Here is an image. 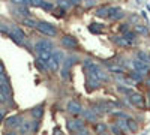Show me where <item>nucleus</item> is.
Returning a JSON list of instances; mask_svg holds the SVG:
<instances>
[{
	"label": "nucleus",
	"instance_id": "f257e3e1",
	"mask_svg": "<svg viewBox=\"0 0 150 135\" xmlns=\"http://www.w3.org/2000/svg\"><path fill=\"white\" fill-rule=\"evenodd\" d=\"M86 71L87 74H89V77L92 78H96V80H107V75L102 72L101 66H98L96 63H92V62H86Z\"/></svg>",
	"mask_w": 150,
	"mask_h": 135
},
{
	"label": "nucleus",
	"instance_id": "f03ea898",
	"mask_svg": "<svg viewBox=\"0 0 150 135\" xmlns=\"http://www.w3.org/2000/svg\"><path fill=\"white\" fill-rule=\"evenodd\" d=\"M38 32L42 33V35H45V36H50V38H54V36H57V27L56 26H53L47 21H39L38 23Z\"/></svg>",
	"mask_w": 150,
	"mask_h": 135
},
{
	"label": "nucleus",
	"instance_id": "7ed1b4c3",
	"mask_svg": "<svg viewBox=\"0 0 150 135\" xmlns=\"http://www.w3.org/2000/svg\"><path fill=\"white\" fill-rule=\"evenodd\" d=\"M128 99H129V102L134 105V107H137V108H141V110L147 108V105H146V98L141 95V93L132 92V93L128 96Z\"/></svg>",
	"mask_w": 150,
	"mask_h": 135
},
{
	"label": "nucleus",
	"instance_id": "20e7f679",
	"mask_svg": "<svg viewBox=\"0 0 150 135\" xmlns=\"http://www.w3.org/2000/svg\"><path fill=\"white\" fill-rule=\"evenodd\" d=\"M21 123H23V117L20 114H12L5 119V126L8 129H17L21 126Z\"/></svg>",
	"mask_w": 150,
	"mask_h": 135
},
{
	"label": "nucleus",
	"instance_id": "39448f33",
	"mask_svg": "<svg viewBox=\"0 0 150 135\" xmlns=\"http://www.w3.org/2000/svg\"><path fill=\"white\" fill-rule=\"evenodd\" d=\"M60 44H62V47H65L68 50L78 48V41H77L75 36H72V35H63V36H62V39H60Z\"/></svg>",
	"mask_w": 150,
	"mask_h": 135
},
{
	"label": "nucleus",
	"instance_id": "423d86ee",
	"mask_svg": "<svg viewBox=\"0 0 150 135\" xmlns=\"http://www.w3.org/2000/svg\"><path fill=\"white\" fill-rule=\"evenodd\" d=\"M11 98H12L11 84H3V83H0V102H2V104L9 102Z\"/></svg>",
	"mask_w": 150,
	"mask_h": 135
},
{
	"label": "nucleus",
	"instance_id": "0eeeda50",
	"mask_svg": "<svg viewBox=\"0 0 150 135\" xmlns=\"http://www.w3.org/2000/svg\"><path fill=\"white\" fill-rule=\"evenodd\" d=\"M35 50H36V53H39V51L53 53V50H54V44H53L51 41H48V39H39V41H36V44H35Z\"/></svg>",
	"mask_w": 150,
	"mask_h": 135
},
{
	"label": "nucleus",
	"instance_id": "6e6552de",
	"mask_svg": "<svg viewBox=\"0 0 150 135\" xmlns=\"http://www.w3.org/2000/svg\"><path fill=\"white\" fill-rule=\"evenodd\" d=\"M66 128H68V131L71 132V134H75V132H78L81 128H84V125H83V122H80L78 119H69L68 122H66Z\"/></svg>",
	"mask_w": 150,
	"mask_h": 135
},
{
	"label": "nucleus",
	"instance_id": "1a4fd4ad",
	"mask_svg": "<svg viewBox=\"0 0 150 135\" xmlns=\"http://www.w3.org/2000/svg\"><path fill=\"white\" fill-rule=\"evenodd\" d=\"M123 17H125V12H123L119 6H111L110 14H108V20L110 21H119Z\"/></svg>",
	"mask_w": 150,
	"mask_h": 135
},
{
	"label": "nucleus",
	"instance_id": "9d476101",
	"mask_svg": "<svg viewBox=\"0 0 150 135\" xmlns=\"http://www.w3.org/2000/svg\"><path fill=\"white\" fill-rule=\"evenodd\" d=\"M68 111H69V114H72L74 117L80 116V114L83 113L81 104L78 102V101H69V102H68Z\"/></svg>",
	"mask_w": 150,
	"mask_h": 135
},
{
	"label": "nucleus",
	"instance_id": "9b49d317",
	"mask_svg": "<svg viewBox=\"0 0 150 135\" xmlns=\"http://www.w3.org/2000/svg\"><path fill=\"white\" fill-rule=\"evenodd\" d=\"M132 65H134V69H135L137 72H140V74H149V71H150L149 66H147V63L138 60L137 57L132 60Z\"/></svg>",
	"mask_w": 150,
	"mask_h": 135
},
{
	"label": "nucleus",
	"instance_id": "f8f14e48",
	"mask_svg": "<svg viewBox=\"0 0 150 135\" xmlns=\"http://www.w3.org/2000/svg\"><path fill=\"white\" fill-rule=\"evenodd\" d=\"M110 9L111 6L110 5H104V6H99L98 9L95 11V15L99 17V18H108V14H110Z\"/></svg>",
	"mask_w": 150,
	"mask_h": 135
},
{
	"label": "nucleus",
	"instance_id": "ddd939ff",
	"mask_svg": "<svg viewBox=\"0 0 150 135\" xmlns=\"http://www.w3.org/2000/svg\"><path fill=\"white\" fill-rule=\"evenodd\" d=\"M104 24H99V23H90L89 24V32L92 33V35H101V33H104Z\"/></svg>",
	"mask_w": 150,
	"mask_h": 135
},
{
	"label": "nucleus",
	"instance_id": "4468645a",
	"mask_svg": "<svg viewBox=\"0 0 150 135\" xmlns=\"http://www.w3.org/2000/svg\"><path fill=\"white\" fill-rule=\"evenodd\" d=\"M30 116L33 117L35 120H39L41 117L44 116V105H36L30 110Z\"/></svg>",
	"mask_w": 150,
	"mask_h": 135
},
{
	"label": "nucleus",
	"instance_id": "2eb2a0df",
	"mask_svg": "<svg viewBox=\"0 0 150 135\" xmlns=\"http://www.w3.org/2000/svg\"><path fill=\"white\" fill-rule=\"evenodd\" d=\"M60 65L62 63L54 57V56H51V59H50V62L47 63V66H48V69L51 71V72H57L59 69H60Z\"/></svg>",
	"mask_w": 150,
	"mask_h": 135
},
{
	"label": "nucleus",
	"instance_id": "dca6fc26",
	"mask_svg": "<svg viewBox=\"0 0 150 135\" xmlns=\"http://www.w3.org/2000/svg\"><path fill=\"white\" fill-rule=\"evenodd\" d=\"M18 131H20L21 135H27V134H30V132H32V122H29V120H23V123H21V126L18 128Z\"/></svg>",
	"mask_w": 150,
	"mask_h": 135
},
{
	"label": "nucleus",
	"instance_id": "f3484780",
	"mask_svg": "<svg viewBox=\"0 0 150 135\" xmlns=\"http://www.w3.org/2000/svg\"><path fill=\"white\" fill-rule=\"evenodd\" d=\"M126 126L131 132H137L138 131V123L135 122V119H132V117H128L126 119Z\"/></svg>",
	"mask_w": 150,
	"mask_h": 135
},
{
	"label": "nucleus",
	"instance_id": "a211bd4d",
	"mask_svg": "<svg viewBox=\"0 0 150 135\" xmlns=\"http://www.w3.org/2000/svg\"><path fill=\"white\" fill-rule=\"evenodd\" d=\"M21 21H23L24 26H27V27H35V29L38 27V23H39V21L35 20V18H32V17H26V18H23Z\"/></svg>",
	"mask_w": 150,
	"mask_h": 135
},
{
	"label": "nucleus",
	"instance_id": "6ab92c4d",
	"mask_svg": "<svg viewBox=\"0 0 150 135\" xmlns=\"http://www.w3.org/2000/svg\"><path fill=\"white\" fill-rule=\"evenodd\" d=\"M51 56H53V53H50V51H39L38 53V59L42 60L44 63H48L50 59H51Z\"/></svg>",
	"mask_w": 150,
	"mask_h": 135
},
{
	"label": "nucleus",
	"instance_id": "aec40b11",
	"mask_svg": "<svg viewBox=\"0 0 150 135\" xmlns=\"http://www.w3.org/2000/svg\"><path fill=\"white\" fill-rule=\"evenodd\" d=\"M134 30L137 32V35H141V36H147L149 35V27L141 26V24H135Z\"/></svg>",
	"mask_w": 150,
	"mask_h": 135
},
{
	"label": "nucleus",
	"instance_id": "412c9836",
	"mask_svg": "<svg viewBox=\"0 0 150 135\" xmlns=\"http://www.w3.org/2000/svg\"><path fill=\"white\" fill-rule=\"evenodd\" d=\"M137 32L135 30H128V32H125L123 33V38L125 39H128V41H131V42H137Z\"/></svg>",
	"mask_w": 150,
	"mask_h": 135
},
{
	"label": "nucleus",
	"instance_id": "4be33fe9",
	"mask_svg": "<svg viewBox=\"0 0 150 135\" xmlns=\"http://www.w3.org/2000/svg\"><path fill=\"white\" fill-rule=\"evenodd\" d=\"M15 11H17V14H18V15H21V20H23V18H26V17H30V12H29V9L26 8V6H18Z\"/></svg>",
	"mask_w": 150,
	"mask_h": 135
},
{
	"label": "nucleus",
	"instance_id": "5701e85b",
	"mask_svg": "<svg viewBox=\"0 0 150 135\" xmlns=\"http://www.w3.org/2000/svg\"><path fill=\"white\" fill-rule=\"evenodd\" d=\"M135 56H137V59H138V60H141V62H144V63H150V56H149L147 53H144V51H138V53L135 54Z\"/></svg>",
	"mask_w": 150,
	"mask_h": 135
},
{
	"label": "nucleus",
	"instance_id": "b1692460",
	"mask_svg": "<svg viewBox=\"0 0 150 135\" xmlns=\"http://www.w3.org/2000/svg\"><path fill=\"white\" fill-rule=\"evenodd\" d=\"M35 66H36V69H38L39 72H45V71H47V63H44V62L39 60V59H36V62H35Z\"/></svg>",
	"mask_w": 150,
	"mask_h": 135
},
{
	"label": "nucleus",
	"instance_id": "393cba45",
	"mask_svg": "<svg viewBox=\"0 0 150 135\" xmlns=\"http://www.w3.org/2000/svg\"><path fill=\"white\" fill-rule=\"evenodd\" d=\"M81 114H84V119L86 120H90V122H95L96 120V113H92V111H83Z\"/></svg>",
	"mask_w": 150,
	"mask_h": 135
},
{
	"label": "nucleus",
	"instance_id": "a878e982",
	"mask_svg": "<svg viewBox=\"0 0 150 135\" xmlns=\"http://www.w3.org/2000/svg\"><path fill=\"white\" fill-rule=\"evenodd\" d=\"M65 12H66V11H65L63 8H57V9L54 8V9H53V12H51V14L54 15V17H57V18H62V17H65Z\"/></svg>",
	"mask_w": 150,
	"mask_h": 135
},
{
	"label": "nucleus",
	"instance_id": "bb28decb",
	"mask_svg": "<svg viewBox=\"0 0 150 135\" xmlns=\"http://www.w3.org/2000/svg\"><path fill=\"white\" fill-rule=\"evenodd\" d=\"M57 5H59V8H63L65 11H68V9H71V8H72V5H71V3L68 2V0H59V2H57Z\"/></svg>",
	"mask_w": 150,
	"mask_h": 135
},
{
	"label": "nucleus",
	"instance_id": "cd10ccee",
	"mask_svg": "<svg viewBox=\"0 0 150 135\" xmlns=\"http://www.w3.org/2000/svg\"><path fill=\"white\" fill-rule=\"evenodd\" d=\"M108 71L113 72V74H125V68H120V66H110Z\"/></svg>",
	"mask_w": 150,
	"mask_h": 135
},
{
	"label": "nucleus",
	"instance_id": "c85d7f7f",
	"mask_svg": "<svg viewBox=\"0 0 150 135\" xmlns=\"http://www.w3.org/2000/svg\"><path fill=\"white\" fill-rule=\"evenodd\" d=\"M107 125H104V123H96V132L98 134H105L107 132Z\"/></svg>",
	"mask_w": 150,
	"mask_h": 135
},
{
	"label": "nucleus",
	"instance_id": "c756f323",
	"mask_svg": "<svg viewBox=\"0 0 150 135\" xmlns=\"http://www.w3.org/2000/svg\"><path fill=\"white\" fill-rule=\"evenodd\" d=\"M69 69H71V68H63V69L60 71V74H62V78H63V80H66V81H69V80H71Z\"/></svg>",
	"mask_w": 150,
	"mask_h": 135
},
{
	"label": "nucleus",
	"instance_id": "7c9ffc66",
	"mask_svg": "<svg viewBox=\"0 0 150 135\" xmlns=\"http://www.w3.org/2000/svg\"><path fill=\"white\" fill-rule=\"evenodd\" d=\"M41 8L44 9V11H47V12H53V9H54V5L50 3V2H44Z\"/></svg>",
	"mask_w": 150,
	"mask_h": 135
},
{
	"label": "nucleus",
	"instance_id": "2f4dec72",
	"mask_svg": "<svg viewBox=\"0 0 150 135\" xmlns=\"http://www.w3.org/2000/svg\"><path fill=\"white\" fill-rule=\"evenodd\" d=\"M117 90H119L122 95H126V96H129V95L132 93V90L128 89V87H125V86H117Z\"/></svg>",
	"mask_w": 150,
	"mask_h": 135
},
{
	"label": "nucleus",
	"instance_id": "473e14b6",
	"mask_svg": "<svg viewBox=\"0 0 150 135\" xmlns=\"http://www.w3.org/2000/svg\"><path fill=\"white\" fill-rule=\"evenodd\" d=\"M111 132L114 134V135H125V132H123V129L122 128H119V126H111Z\"/></svg>",
	"mask_w": 150,
	"mask_h": 135
},
{
	"label": "nucleus",
	"instance_id": "72a5a7b5",
	"mask_svg": "<svg viewBox=\"0 0 150 135\" xmlns=\"http://www.w3.org/2000/svg\"><path fill=\"white\" fill-rule=\"evenodd\" d=\"M42 3H44V0H29V5L35 6V8H41Z\"/></svg>",
	"mask_w": 150,
	"mask_h": 135
},
{
	"label": "nucleus",
	"instance_id": "f704fd0d",
	"mask_svg": "<svg viewBox=\"0 0 150 135\" xmlns=\"http://www.w3.org/2000/svg\"><path fill=\"white\" fill-rule=\"evenodd\" d=\"M38 129H39V120H33V122H32V132L36 134Z\"/></svg>",
	"mask_w": 150,
	"mask_h": 135
},
{
	"label": "nucleus",
	"instance_id": "c9c22d12",
	"mask_svg": "<svg viewBox=\"0 0 150 135\" xmlns=\"http://www.w3.org/2000/svg\"><path fill=\"white\" fill-rule=\"evenodd\" d=\"M74 135H90V132H89V129L87 128H81L78 132H75Z\"/></svg>",
	"mask_w": 150,
	"mask_h": 135
},
{
	"label": "nucleus",
	"instance_id": "e433bc0d",
	"mask_svg": "<svg viewBox=\"0 0 150 135\" xmlns=\"http://www.w3.org/2000/svg\"><path fill=\"white\" fill-rule=\"evenodd\" d=\"M96 5V0H84V6L86 8H93Z\"/></svg>",
	"mask_w": 150,
	"mask_h": 135
},
{
	"label": "nucleus",
	"instance_id": "4c0bfd02",
	"mask_svg": "<svg viewBox=\"0 0 150 135\" xmlns=\"http://www.w3.org/2000/svg\"><path fill=\"white\" fill-rule=\"evenodd\" d=\"M15 5H29V0H11Z\"/></svg>",
	"mask_w": 150,
	"mask_h": 135
},
{
	"label": "nucleus",
	"instance_id": "58836bf2",
	"mask_svg": "<svg viewBox=\"0 0 150 135\" xmlns=\"http://www.w3.org/2000/svg\"><path fill=\"white\" fill-rule=\"evenodd\" d=\"M137 21H138V15L132 14V15L129 17V24H134V23H137Z\"/></svg>",
	"mask_w": 150,
	"mask_h": 135
},
{
	"label": "nucleus",
	"instance_id": "ea45409f",
	"mask_svg": "<svg viewBox=\"0 0 150 135\" xmlns=\"http://www.w3.org/2000/svg\"><path fill=\"white\" fill-rule=\"evenodd\" d=\"M5 119H6V113L5 111H0V125L5 122Z\"/></svg>",
	"mask_w": 150,
	"mask_h": 135
},
{
	"label": "nucleus",
	"instance_id": "a19ab883",
	"mask_svg": "<svg viewBox=\"0 0 150 135\" xmlns=\"http://www.w3.org/2000/svg\"><path fill=\"white\" fill-rule=\"evenodd\" d=\"M68 2H69L71 5H72V8H74V6H77V5H80L81 0H68Z\"/></svg>",
	"mask_w": 150,
	"mask_h": 135
},
{
	"label": "nucleus",
	"instance_id": "79ce46f5",
	"mask_svg": "<svg viewBox=\"0 0 150 135\" xmlns=\"http://www.w3.org/2000/svg\"><path fill=\"white\" fill-rule=\"evenodd\" d=\"M146 105L147 108H150V92H147V96H146Z\"/></svg>",
	"mask_w": 150,
	"mask_h": 135
},
{
	"label": "nucleus",
	"instance_id": "37998d69",
	"mask_svg": "<svg viewBox=\"0 0 150 135\" xmlns=\"http://www.w3.org/2000/svg\"><path fill=\"white\" fill-rule=\"evenodd\" d=\"M3 135H17V134H15V131H14V129H8Z\"/></svg>",
	"mask_w": 150,
	"mask_h": 135
},
{
	"label": "nucleus",
	"instance_id": "c03bdc74",
	"mask_svg": "<svg viewBox=\"0 0 150 135\" xmlns=\"http://www.w3.org/2000/svg\"><path fill=\"white\" fill-rule=\"evenodd\" d=\"M5 74V66H3V63H0V75H3Z\"/></svg>",
	"mask_w": 150,
	"mask_h": 135
},
{
	"label": "nucleus",
	"instance_id": "a18cd8bd",
	"mask_svg": "<svg viewBox=\"0 0 150 135\" xmlns=\"http://www.w3.org/2000/svg\"><path fill=\"white\" fill-rule=\"evenodd\" d=\"M141 17H143V18H144V20H149V18H147V14H146L144 11H143V12H141Z\"/></svg>",
	"mask_w": 150,
	"mask_h": 135
},
{
	"label": "nucleus",
	"instance_id": "49530a36",
	"mask_svg": "<svg viewBox=\"0 0 150 135\" xmlns=\"http://www.w3.org/2000/svg\"><path fill=\"white\" fill-rule=\"evenodd\" d=\"M146 8H147V11L150 12V3H147V5H146Z\"/></svg>",
	"mask_w": 150,
	"mask_h": 135
},
{
	"label": "nucleus",
	"instance_id": "de8ad7c7",
	"mask_svg": "<svg viewBox=\"0 0 150 135\" xmlns=\"http://www.w3.org/2000/svg\"><path fill=\"white\" fill-rule=\"evenodd\" d=\"M147 78H149V80H150V71H149V74H147Z\"/></svg>",
	"mask_w": 150,
	"mask_h": 135
},
{
	"label": "nucleus",
	"instance_id": "09e8293b",
	"mask_svg": "<svg viewBox=\"0 0 150 135\" xmlns=\"http://www.w3.org/2000/svg\"><path fill=\"white\" fill-rule=\"evenodd\" d=\"M141 2H143V0H137V3H141Z\"/></svg>",
	"mask_w": 150,
	"mask_h": 135
},
{
	"label": "nucleus",
	"instance_id": "8fccbe9b",
	"mask_svg": "<svg viewBox=\"0 0 150 135\" xmlns=\"http://www.w3.org/2000/svg\"><path fill=\"white\" fill-rule=\"evenodd\" d=\"M141 135H146V134H141Z\"/></svg>",
	"mask_w": 150,
	"mask_h": 135
}]
</instances>
